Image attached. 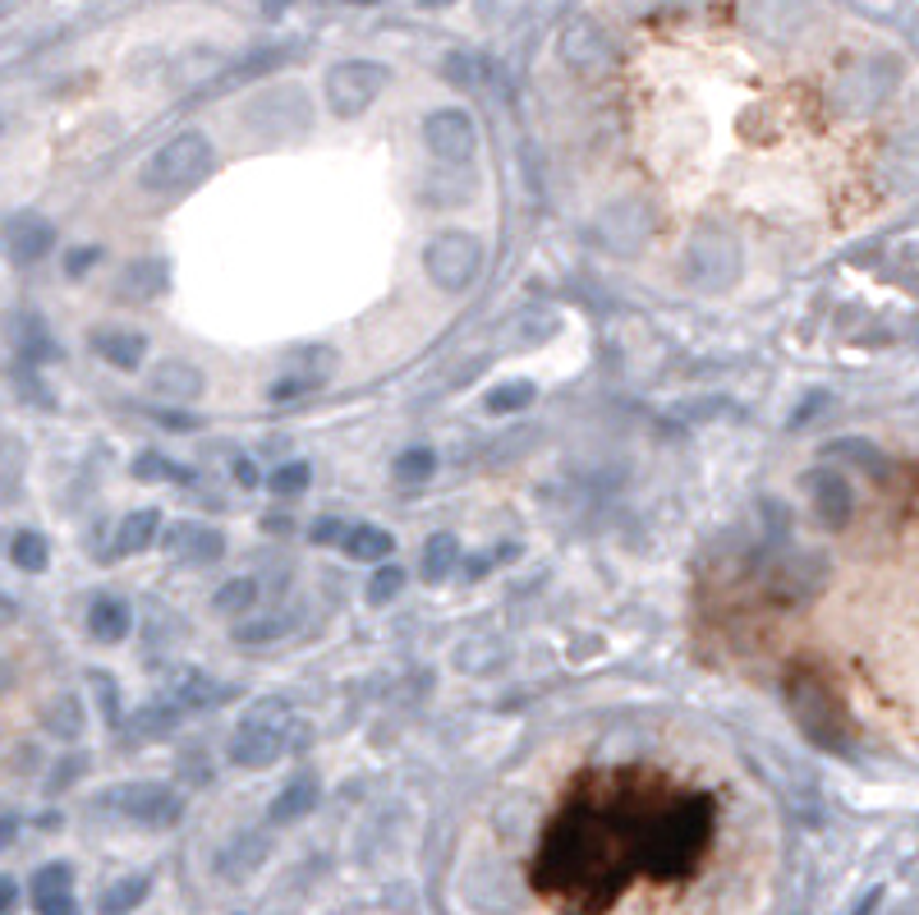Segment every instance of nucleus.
Returning a JSON list of instances; mask_svg holds the SVG:
<instances>
[{"instance_id":"f257e3e1","label":"nucleus","mask_w":919,"mask_h":915,"mask_svg":"<svg viewBox=\"0 0 919 915\" xmlns=\"http://www.w3.org/2000/svg\"><path fill=\"white\" fill-rule=\"evenodd\" d=\"M212 166H216L212 139L198 133V129H185L152 152V162L143 166L139 180H143L148 193H179V189H193L198 180H208Z\"/></svg>"},{"instance_id":"f03ea898","label":"nucleus","mask_w":919,"mask_h":915,"mask_svg":"<svg viewBox=\"0 0 919 915\" xmlns=\"http://www.w3.org/2000/svg\"><path fill=\"white\" fill-rule=\"evenodd\" d=\"M290 736H295V723H290V708L281 700H262L249 718L239 723L235 741H231V759L244 769H267L272 759L285 754Z\"/></svg>"},{"instance_id":"7ed1b4c3","label":"nucleus","mask_w":919,"mask_h":915,"mask_svg":"<svg viewBox=\"0 0 919 915\" xmlns=\"http://www.w3.org/2000/svg\"><path fill=\"white\" fill-rule=\"evenodd\" d=\"M423 267H428V277L441 295H460V290H469L483 272V239L469 231H441L428 249H423Z\"/></svg>"},{"instance_id":"20e7f679","label":"nucleus","mask_w":919,"mask_h":915,"mask_svg":"<svg viewBox=\"0 0 919 915\" xmlns=\"http://www.w3.org/2000/svg\"><path fill=\"white\" fill-rule=\"evenodd\" d=\"M387 79H391L387 64H377V60H341V64H331V70H327L322 97L331 106V116L354 120V116H364L377 97H382Z\"/></svg>"},{"instance_id":"39448f33","label":"nucleus","mask_w":919,"mask_h":915,"mask_svg":"<svg viewBox=\"0 0 919 915\" xmlns=\"http://www.w3.org/2000/svg\"><path fill=\"white\" fill-rule=\"evenodd\" d=\"M97 810L125 814L133 823H152V829H166V823L179 819V796L162 783H120V787H106L97 796Z\"/></svg>"},{"instance_id":"423d86ee","label":"nucleus","mask_w":919,"mask_h":915,"mask_svg":"<svg viewBox=\"0 0 919 915\" xmlns=\"http://www.w3.org/2000/svg\"><path fill=\"white\" fill-rule=\"evenodd\" d=\"M423 143H428L433 157L460 166V162L474 157V148H479V129H474V120H469L464 110L446 106V110H433V116L423 120Z\"/></svg>"},{"instance_id":"0eeeda50","label":"nucleus","mask_w":919,"mask_h":915,"mask_svg":"<svg viewBox=\"0 0 919 915\" xmlns=\"http://www.w3.org/2000/svg\"><path fill=\"white\" fill-rule=\"evenodd\" d=\"M133 626V612H129V602L125 598H97L93 602V612H87V631H93L97 644H120Z\"/></svg>"},{"instance_id":"6e6552de","label":"nucleus","mask_w":919,"mask_h":915,"mask_svg":"<svg viewBox=\"0 0 919 915\" xmlns=\"http://www.w3.org/2000/svg\"><path fill=\"white\" fill-rule=\"evenodd\" d=\"M226 695H235L231 685H216V681H208L198 667H189L185 677H175V685L166 690L162 700H170L175 708H208V704H216V700H226Z\"/></svg>"},{"instance_id":"1a4fd4ad","label":"nucleus","mask_w":919,"mask_h":915,"mask_svg":"<svg viewBox=\"0 0 919 915\" xmlns=\"http://www.w3.org/2000/svg\"><path fill=\"white\" fill-rule=\"evenodd\" d=\"M93 345L116 368H139L148 360V337H139V331H97Z\"/></svg>"},{"instance_id":"9d476101","label":"nucleus","mask_w":919,"mask_h":915,"mask_svg":"<svg viewBox=\"0 0 919 915\" xmlns=\"http://www.w3.org/2000/svg\"><path fill=\"white\" fill-rule=\"evenodd\" d=\"M152 391L166 396V400H198V396H203V373H198L193 364L170 360V364H162L152 373Z\"/></svg>"},{"instance_id":"9b49d317","label":"nucleus","mask_w":919,"mask_h":915,"mask_svg":"<svg viewBox=\"0 0 919 915\" xmlns=\"http://www.w3.org/2000/svg\"><path fill=\"white\" fill-rule=\"evenodd\" d=\"M51 226L42 216H24V221H14L10 226V258L14 262H37L42 254L51 249Z\"/></svg>"},{"instance_id":"f8f14e48","label":"nucleus","mask_w":919,"mask_h":915,"mask_svg":"<svg viewBox=\"0 0 919 915\" xmlns=\"http://www.w3.org/2000/svg\"><path fill=\"white\" fill-rule=\"evenodd\" d=\"M156 525H162V516H156V511H133V516H125L120 529H116V543H110V556L148 552L152 539H156Z\"/></svg>"},{"instance_id":"ddd939ff","label":"nucleus","mask_w":919,"mask_h":915,"mask_svg":"<svg viewBox=\"0 0 919 915\" xmlns=\"http://www.w3.org/2000/svg\"><path fill=\"white\" fill-rule=\"evenodd\" d=\"M313 806H318V777H295L276 800H272V823H295V819H304V814H313Z\"/></svg>"},{"instance_id":"4468645a","label":"nucleus","mask_w":919,"mask_h":915,"mask_svg":"<svg viewBox=\"0 0 919 915\" xmlns=\"http://www.w3.org/2000/svg\"><path fill=\"white\" fill-rule=\"evenodd\" d=\"M345 552L354 556V562H387V556L396 552V539L387 529H377V525H354L350 529V539H345Z\"/></svg>"},{"instance_id":"2eb2a0df","label":"nucleus","mask_w":919,"mask_h":915,"mask_svg":"<svg viewBox=\"0 0 919 915\" xmlns=\"http://www.w3.org/2000/svg\"><path fill=\"white\" fill-rule=\"evenodd\" d=\"M148 892H152V879H148V875H129V879L110 883V888L102 892L97 911H102V915H129L139 902H148Z\"/></svg>"},{"instance_id":"dca6fc26","label":"nucleus","mask_w":919,"mask_h":915,"mask_svg":"<svg viewBox=\"0 0 919 915\" xmlns=\"http://www.w3.org/2000/svg\"><path fill=\"white\" fill-rule=\"evenodd\" d=\"M460 562V543H456V533H433L428 548H423V579L428 585H437V579H446L456 571Z\"/></svg>"},{"instance_id":"f3484780","label":"nucleus","mask_w":919,"mask_h":915,"mask_svg":"<svg viewBox=\"0 0 919 915\" xmlns=\"http://www.w3.org/2000/svg\"><path fill=\"white\" fill-rule=\"evenodd\" d=\"M814 506H818V516L827 525H841L846 520V511H850V488L833 474H818L814 479Z\"/></svg>"},{"instance_id":"a211bd4d","label":"nucleus","mask_w":919,"mask_h":915,"mask_svg":"<svg viewBox=\"0 0 919 915\" xmlns=\"http://www.w3.org/2000/svg\"><path fill=\"white\" fill-rule=\"evenodd\" d=\"M179 713H185V708H175L170 700H156V704H148L139 718L129 723V731L139 736V741H152V736H166V731L179 723Z\"/></svg>"},{"instance_id":"6ab92c4d","label":"nucleus","mask_w":919,"mask_h":915,"mask_svg":"<svg viewBox=\"0 0 919 915\" xmlns=\"http://www.w3.org/2000/svg\"><path fill=\"white\" fill-rule=\"evenodd\" d=\"M262 856H267V846H262L258 837H244V842H235V846H231V852H221L216 869H221L226 879H244L254 865H262Z\"/></svg>"},{"instance_id":"aec40b11","label":"nucleus","mask_w":919,"mask_h":915,"mask_svg":"<svg viewBox=\"0 0 919 915\" xmlns=\"http://www.w3.org/2000/svg\"><path fill=\"white\" fill-rule=\"evenodd\" d=\"M10 556H14V566H19V571H47L51 548H47V539H42L37 529H24V533H14Z\"/></svg>"},{"instance_id":"412c9836","label":"nucleus","mask_w":919,"mask_h":915,"mask_svg":"<svg viewBox=\"0 0 919 915\" xmlns=\"http://www.w3.org/2000/svg\"><path fill=\"white\" fill-rule=\"evenodd\" d=\"M156 290H166V267L162 262H133L129 277H125V295L129 300H152Z\"/></svg>"},{"instance_id":"4be33fe9","label":"nucleus","mask_w":919,"mask_h":915,"mask_svg":"<svg viewBox=\"0 0 919 915\" xmlns=\"http://www.w3.org/2000/svg\"><path fill=\"white\" fill-rule=\"evenodd\" d=\"M221 533L212 529H179V539H175V552L185 556V562H212V556H221Z\"/></svg>"},{"instance_id":"5701e85b","label":"nucleus","mask_w":919,"mask_h":915,"mask_svg":"<svg viewBox=\"0 0 919 915\" xmlns=\"http://www.w3.org/2000/svg\"><path fill=\"white\" fill-rule=\"evenodd\" d=\"M533 400V383H502V387H492L487 396H483V410L487 414H515V410H525Z\"/></svg>"},{"instance_id":"b1692460","label":"nucleus","mask_w":919,"mask_h":915,"mask_svg":"<svg viewBox=\"0 0 919 915\" xmlns=\"http://www.w3.org/2000/svg\"><path fill=\"white\" fill-rule=\"evenodd\" d=\"M433 470H437V456L428 451V446H410V451L396 460V479H400V483H410V488L428 483V479H433Z\"/></svg>"},{"instance_id":"393cba45","label":"nucleus","mask_w":919,"mask_h":915,"mask_svg":"<svg viewBox=\"0 0 919 915\" xmlns=\"http://www.w3.org/2000/svg\"><path fill=\"white\" fill-rule=\"evenodd\" d=\"M74 888V869L70 865H42L33 875V898H51V892H70Z\"/></svg>"},{"instance_id":"a878e982","label":"nucleus","mask_w":919,"mask_h":915,"mask_svg":"<svg viewBox=\"0 0 919 915\" xmlns=\"http://www.w3.org/2000/svg\"><path fill=\"white\" fill-rule=\"evenodd\" d=\"M254 602H258V585H254V579H244V575H239V579H231V585L216 594V612H226V617H231V612L254 608Z\"/></svg>"},{"instance_id":"bb28decb","label":"nucleus","mask_w":919,"mask_h":915,"mask_svg":"<svg viewBox=\"0 0 919 915\" xmlns=\"http://www.w3.org/2000/svg\"><path fill=\"white\" fill-rule=\"evenodd\" d=\"M400 589H405V571H400V566H382V571L368 579V602L382 608V602H391Z\"/></svg>"},{"instance_id":"cd10ccee","label":"nucleus","mask_w":919,"mask_h":915,"mask_svg":"<svg viewBox=\"0 0 919 915\" xmlns=\"http://www.w3.org/2000/svg\"><path fill=\"white\" fill-rule=\"evenodd\" d=\"M308 488V465L304 460H295V465H281V470L272 474V493H281V497H290V493H304Z\"/></svg>"},{"instance_id":"c85d7f7f","label":"nucleus","mask_w":919,"mask_h":915,"mask_svg":"<svg viewBox=\"0 0 919 915\" xmlns=\"http://www.w3.org/2000/svg\"><path fill=\"white\" fill-rule=\"evenodd\" d=\"M133 474L139 479H189V470H175V465H166L162 456H139L133 460Z\"/></svg>"},{"instance_id":"c756f323","label":"nucleus","mask_w":919,"mask_h":915,"mask_svg":"<svg viewBox=\"0 0 919 915\" xmlns=\"http://www.w3.org/2000/svg\"><path fill=\"white\" fill-rule=\"evenodd\" d=\"M37 915H79L74 892H51V898H33Z\"/></svg>"},{"instance_id":"7c9ffc66","label":"nucleus","mask_w":919,"mask_h":915,"mask_svg":"<svg viewBox=\"0 0 919 915\" xmlns=\"http://www.w3.org/2000/svg\"><path fill=\"white\" fill-rule=\"evenodd\" d=\"M345 539H350L345 520H318V525H313V543H341L345 548Z\"/></svg>"},{"instance_id":"2f4dec72","label":"nucleus","mask_w":919,"mask_h":915,"mask_svg":"<svg viewBox=\"0 0 919 915\" xmlns=\"http://www.w3.org/2000/svg\"><path fill=\"white\" fill-rule=\"evenodd\" d=\"M97 258H102V249H79V254H70V262H64V272H70V277H83Z\"/></svg>"},{"instance_id":"473e14b6","label":"nucleus","mask_w":919,"mask_h":915,"mask_svg":"<svg viewBox=\"0 0 919 915\" xmlns=\"http://www.w3.org/2000/svg\"><path fill=\"white\" fill-rule=\"evenodd\" d=\"M97 690H102V713L110 723L120 718V695H116V685H106V677H97Z\"/></svg>"},{"instance_id":"72a5a7b5","label":"nucleus","mask_w":919,"mask_h":915,"mask_svg":"<svg viewBox=\"0 0 919 915\" xmlns=\"http://www.w3.org/2000/svg\"><path fill=\"white\" fill-rule=\"evenodd\" d=\"M235 474H239L244 483H258V474H254V465H249V460H239V465H235Z\"/></svg>"},{"instance_id":"f704fd0d","label":"nucleus","mask_w":919,"mask_h":915,"mask_svg":"<svg viewBox=\"0 0 919 915\" xmlns=\"http://www.w3.org/2000/svg\"><path fill=\"white\" fill-rule=\"evenodd\" d=\"M285 5H295V0H262V10H267V14H272V19H276V14L285 10Z\"/></svg>"},{"instance_id":"c9c22d12","label":"nucleus","mask_w":919,"mask_h":915,"mask_svg":"<svg viewBox=\"0 0 919 915\" xmlns=\"http://www.w3.org/2000/svg\"><path fill=\"white\" fill-rule=\"evenodd\" d=\"M423 10H441V5H456V0H419Z\"/></svg>"},{"instance_id":"e433bc0d","label":"nucleus","mask_w":919,"mask_h":915,"mask_svg":"<svg viewBox=\"0 0 919 915\" xmlns=\"http://www.w3.org/2000/svg\"><path fill=\"white\" fill-rule=\"evenodd\" d=\"M350 5H382V0H350Z\"/></svg>"}]
</instances>
